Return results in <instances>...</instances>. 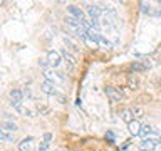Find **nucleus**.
<instances>
[{
	"label": "nucleus",
	"mask_w": 161,
	"mask_h": 151,
	"mask_svg": "<svg viewBox=\"0 0 161 151\" xmlns=\"http://www.w3.org/2000/svg\"><path fill=\"white\" fill-rule=\"evenodd\" d=\"M139 136L143 139H148V138H153V136H158V131L151 124H143L141 126V131H139Z\"/></svg>",
	"instance_id": "nucleus-1"
},
{
	"label": "nucleus",
	"mask_w": 161,
	"mask_h": 151,
	"mask_svg": "<svg viewBox=\"0 0 161 151\" xmlns=\"http://www.w3.org/2000/svg\"><path fill=\"white\" fill-rule=\"evenodd\" d=\"M49 60V65H52V67H59L60 62H62V57H60V54L59 52H55V50H49L47 52V57H45Z\"/></svg>",
	"instance_id": "nucleus-2"
},
{
	"label": "nucleus",
	"mask_w": 161,
	"mask_h": 151,
	"mask_svg": "<svg viewBox=\"0 0 161 151\" xmlns=\"http://www.w3.org/2000/svg\"><path fill=\"white\" fill-rule=\"evenodd\" d=\"M67 12H69V15H72V17H75L77 20H80V22L86 19V12L80 7H77V5H69Z\"/></svg>",
	"instance_id": "nucleus-3"
},
{
	"label": "nucleus",
	"mask_w": 161,
	"mask_h": 151,
	"mask_svg": "<svg viewBox=\"0 0 161 151\" xmlns=\"http://www.w3.org/2000/svg\"><path fill=\"white\" fill-rule=\"evenodd\" d=\"M86 14L89 15L91 17V20H97V17L101 14H103V7H99V5H87V7H86Z\"/></svg>",
	"instance_id": "nucleus-4"
},
{
	"label": "nucleus",
	"mask_w": 161,
	"mask_h": 151,
	"mask_svg": "<svg viewBox=\"0 0 161 151\" xmlns=\"http://www.w3.org/2000/svg\"><path fill=\"white\" fill-rule=\"evenodd\" d=\"M40 89H42L45 94L57 96V89H55V84H54V82H50V81H44V82L40 84Z\"/></svg>",
	"instance_id": "nucleus-5"
},
{
	"label": "nucleus",
	"mask_w": 161,
	"mask_h": 151,
	"mask_svg": "<svg viewBox=\"0 0 161 151\" xmlns=\"http://www.w3.org/2000/svg\"><path fill=\"white\" fill-rule=\"evenodd\" d=\"M12 108L17 111L19 114H22V116H30V114H32L27 108H25V106H22V103H19V101H12Z\"/></svg>",
	"instance_id": "nucleus-6"
},
{
	"label": "nucleus",
	"mask_w": 161,
	"mask_h": 151,
	"mask_svg": "<svg viewBox=\"0 0 161 151\" xmlns=\"http://www.w3.org/2000/svg\"><path fill=\"white\" fill-rule=\"evenodd\" d=\"M0 141H7V143H14L15 141V134L10 133V131L0 128Z\"/></svg>",
	"instance_id": "nucleus-7"
},
{
	"label": "nucleus",
	"mask_w": 161,
	"mask_h": 151,
	"mask_svg": "<svg viewBox=\"0 0 161 151\" xmlns=\"http://www.w3.org/2000/svg\"><path fill=\"white\" fill-rule=\"evenodd\" d=\"M44 77L45 81H50V82H54L55 79H64V76L62 74H59V72H54V70H49V69H44Z\"/></svg>",
	"instance_id": "nucleus-8"
},
{
	"label": "nucleus",
	"mask_w": 161,
	"mask_h": 151,
	"mask_svg": "<svg viewBox=\"0 0 161 151\" xmlns=\"http://www.w3.org/2000/svg\"><path fill=\"white\" fill-rule=\"evenodd\" d=\"M32 141H34L32 136H29V138L22 139V141L19 143V149H20V151H30V149H32Z\"/></svg>",
	"instance_id": "nucleus-9"
},
{
	"label": "nucleus",
	"mask_w": 161,
	"mask_h": 151,
	"mask_svg": "<svg viewBox=\"0 0 161 151\" xmlns=\"http://www.w3.org/2000/svg\"><path fill=\"white\" fill-rule=\"evenodd\" d=\"M128 129H129V133L133 134V136H139V131H141V124H139V121H131V123L128 124Z\"/></svg>",
	"instance_id": "nucleus-10"
},
{
	"label": "nucleus",
	"mask_w": 161,
	"mask_h": 151,
	"mask_svg": "<svg viewBox=\"0 0 161 151\" xmlns=\"http://www.w3.org/2000/svg\"><path fill=\"white\" fill-rule=\"evenodd\" d=\"M60 54H62L64 60H65V62H67V64L70 65V69H72V67H74V64H75V57H74V55L69 52L67 49H62V52H60Z\"/></svg>",
	"instance_id": "nucleus-11"
},
{
	"label": "nucleus",
	"mask_w": 161,
	"mask_h": 151,
	"mask_svg": "<svg viewBox=\"0 0 161 151\" xmlns=\"http://www.w3.org/2000/svg\"><path fill=\"white\" fill-rule=\"evenodd\" d=\"M106 94H108L113 101H119L123 98V92H121V91H116L114 87H106Z\"/></svg>",
	"instance_id": "nucleus-12"
},
{
	"label": "nucleus",
	"mask_w": 161,
	"mask_h": 151,
	"mask_svg": "<svg viewBox=\"0 0 161 151\" xmlns=\"http://www.w3.org/2000/svg\"><path fill=\"white\" fill-rule=\"evenodd\" d=\"M65 24L70 25L72 29H79L80 25H82V22H80V20H77L75 17H72V15H67V17H65Z\"/></svg>",
	"instance_id": "nucleus-13"
},
{
	"label": "nucleus",
	"mask_w": 161,
	"mask_h": 151,
	"mask_svg": "<svg viewBox=\"0 0 161 151\" xmlns=\"http://www.w3.org/2000/svg\"><path fill=\"white\" fill-rule=\"evenodd\" d=\"M121 118H123L126 123H131V121H134V114H133V109H124L121 111Z\"/></svg>",
	"instance_id": "nucleus-14"
},
{
	"label": "nucleus",
	"mask_w": 161,
	"mask_h": 151,
	"mask_svg": "<svg viewBox=\"0 0 161 151\" xmlns=\"http://www.w3.org/2000/svg\"><path fill=\"white\" fill-rule=\"evenodd\" d=\"M10 98H12V101H19V103H22L24 91H20V89H12V91H10Z\"/></svg>",
	"instance_id": "nucleus-15"
},
{
	"label": "nucleus",
	"mask_w": 161,
	"mask_h": 151,
	"mask_svg": "<svg viewBox=\"0 0 161 151\" xmlns=\"http://www.w3.org/2000/svg\"><path fill=\"white\" fill-rule=\"evenodd\" d=\"M2 128H3V129H7V131H10V133H14V134H15V131L19 129V126L15 124V123H12V121H5V123H2Z\"/></svg>",
	"instance_id": "nucleus-16"
},
{
	"label": "nucleus",
	"mask_w": 161,
	"mask_h": 151,
	"mask_svg": "<svg viewBox=\"0 0 161 151\" xmlns=\"http://www.w3.org/2000/svg\"><path fill=\"white\" fill-rule=\"evenodd\" d=\"M97 45H101V47H104V49H111V47H113V44H111L109 40L106 39L104 35H101V34H99V37H97Z\"/></svg>",
	"instance_id": "nucleus-17"
},
{
	"label": "nucleus",
	"mask_w": 161,
	"mask_h": 151,
	"mask_svg": "<svg viewBox=\"0 0 161 151\" xmlns=\"http://www.w3.org/2000/svg\"><path fill=\"white\" fill-rule=\"evenodd\" d=\"M75 35H77V37H80V39H86V37H87V35H89V30L87 29H84L82 27V25H80V27L79 29H75Z\"/></svg>",
	"instance_id": "nucleus-18"
},
{
	"label": "nucleus",
	"mask_w": 161,
	"mask_h": 151,
	"mask_svg": "<svg viewBox=\"0 0 161 151\" xmlns=\"http://www.w3.org/2000/svg\"><path fill=\"white\" fill-rule=\"evenodd\" d=\"M64 42H65V45H69V49H70V50H74V52H77V45H75V44H74L70 39H67V37H65V39H64Z\"/></svg>",
	"instance_id": "nucleus-19"
},
{
	"label": "nucleus",
	"mask_w": 161,
	"mask_h": 151,
	"mask_svg": "<svg viewBox=\"0 0 161 151\" xmlns=\"http://www.w3.org/2000/svg\"><path fill=\"white\" fill-rule=\"evenodd\" d=\"M146 67H148V65H143V64H139V62H134L133 65H131V69H133V70H144Z\"/></svg>",
	"instance_id": "nucleus-20"
},
{
	"label": "nucleus",
	"mask_w": 161,
	"mask_h": 151,
	"mask_svg": "<svg viewBox=\"0 0 161 151\" xmlns=\"http://www.w3.org/2000/svg\"><path fill=\"white\" fill-rule=\"evenodd\" d=\"M139 5H141V10H143L144 14H146V12H148V14L151 12V8H149V3H144V2H143V3H139Z\"/></svg>",
	"instance_id": "nucleus-21"
},
{
	"label": "nucleus",
	"mask_w": 161,
	"mask_h": 151,
	"mask_svg": "<svg viewBox=\"0 0 161 151\" xmlns=\"http://www.w3.org/2000/svg\"><path fill=\"white\" fill-rule=\"evenodd\" d=\"M39 65H40V67H44V69H47L49 60H47V59H40V60H39Z\"/></svg>",
	"instance_id": "nucleus-22"
},
{
	"label": "nucleus",
	"mask_w": 161,
	"mask_h": 151,
	"mask_svg": "<svg viewBox=\"0 0 161 151\" xmlns=\"http://www.w3.org/2000/svg\"><path fill=\"white\" fill-rule=\"evenodd\" d=\"M49 148V143L47 141H42V143H40V146H39V151H45Z\"/></svg>",
	"instance_id": "nucleus-23"
},
{
	"label": "nucleus",
	"mask_w": 161,
	"mask_h": 151,
	"mask_svg": "<svg viewBox=\"0 0 161 151\" xmlns=\"http://www.w3.org/2000/svg\"><path fill=\"white\" fill-rule=\"evenodd\" d=\"M50 139H52V134H50V133H45V134H44V141L50 143Z\"/></svg>",
	"instance_id": "nucleus-24"
},
{
	"label": "nucleus",
	"mask_w": 161,
	"mask_h": 151,
	"mask_svg": "<svg viewBox=\"0 0 161 151\" xmlns=\"http://www.w3.org/2000/svg\"><path fill=\"white\" fill-rule=\"evenodd\" d=\"M106 138H108V139H111V143H113V141H114V134L109 131V133H106Z\"/></svg>",
	"instance_id": "nucleus-25"
}]
</instances>
